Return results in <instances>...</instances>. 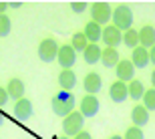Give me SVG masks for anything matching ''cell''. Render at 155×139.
Instances as JSON below:
<instances>
[{
	"instance_id": "cell-1",
	"label": "cell",
	"mask_w": 155,
	"mask_h": 139,
	"mask_svg": "<svg viewBox=\"0 0 155 139\" xmlns=\"http://www.w3.org/2000/svg\"><path fill=\"white\" fill-rule=\"evenodd\" d=\"M51 107H52V113H54V115H58V117L64 119L67 115H71V113L75 111L77 99H75V95H73L71 91H61V93H57V95L52 97Z\"/></svg>"
},
{
	"instance_id": "cell-2",
	"label": "cell",
	"mask_w": 155,
	"mask_h": 139,
	"mask_svg": "<svg viewBox=\"0 0 155 139\" xmlns=\"http://www.w3.org/2000/svg\"><path fill=\"white\" fill-rule=\"evenodd\" d=\"M111 18H113V26L115 28H119L121 32H127L133 24V10L127 4H121L113 10V16Z\"/></svg>"
},
{
	"instance_id": "cell-3",
	"label": "cell",
	"mask_w": 155,
	"mask_h": 139,
	"mask_svg": "<svg viewBox=\"0 0 155 139\" xmlns=\"http://www.w3.org/2000/svg\"><path fill=\"white\" fill-rule=\"evenodd\" d=\"M83 125H85V117L75 109L71 115H67L63 119V133L67 137H75V135H79L83 131Z\"/></svg>"
},
{
	"instance_id": "cell-4",
	"label": "cell",
	"mask_w": 155,
	"mask_h": 139,
	"mask_svg": "<svg viewBox=\"0 0 155 139\" xmlns=\"http://www.w3.org/2000/svg\"><path fill=\"white\" fill-rule=\"evenodd\" d=\"M57 55H58V42L54 38H42L38 45V58L42 63H52L57 61Z\"/></svg>"
},
{
	"instance_id": "cell-5",
	"label": "cell",
	"mask_w": 155,
	"mask_h": 139,
	"mask_svg": "<svg viewBox=\"0 0 155 139\" xmlns=\"http://www.w3.org/2000/svg\"><path fill=\"white\" fill-rule=\"evenodd\" d=\"M111 16H113V12H111V6L107 2H93L91 4V20L97 22L99 26L107 24Z\"/></svg>"
},
{
	"instance_id": "cell-6",
	"label": "cell",
	"mask_w": 155,
	"mask_h": 139,
	"mask_svg": "<svg viewBox=\"0 0 155 139\" xmlns=\"http://www.w3.org/2000/svg\"><path fill=\"white\" fill-rule=\"evenodd\" d=\"M57 63L61 65V71H69L73 69V65L77 63V52L71 45L58 46V55H57Z\"/></svg>"
},
{
	"instance_id": "cell-7",
	"label": "cell",
	"mask_w": 155,
	"mask_h": 139,
	"mask_svg": "<svg viewBox=\"0 0 155 139\" xmlns=\"http://www.w3.org/2000/svg\"><path fill=\"white\" fill-rule=\"evenodd\" d=\"M115 73H117V81L125 83V85L135 79V67H133V63L129 58H121L115 67Z\"/></svg>"
},
{
	"instance_id": "cell-8",
	"label": "cell",
	"mask_w": 155,
	"mask_h": 139,
	"mask_svg": "<svg viewBox=\"0 0 155 139\" xmlns=\"http://www.w3.org/2000/svg\"><path fill=\"white\" fill-rule=\"evenodd\" d=\"M99 107H101V103H99L97 95H85V97L81 99V107H79V113L83 117H95L99 113Z\"/></svg>"
},
{
	"instance_id": "cell-9",
	"label": "cell",
	"mask_w": 155,
	"mask_h": 139,
	"mask_svg": "<svg viewBox=\"0 0 155 139\" xmlns=\"http://www.w3.org/2000/svg\"><path fill=\"white\" fill-rule=\"evenodd\" d=\"M101 41L109 46V48H117L119 45H123V32H121L119 28H115L113 24L103 26V36H101Z\"/></svg>"
},
{
	"instance_id": "cell-10",
	"label": "cell",
	"mask_w": 155,
	"mask_h": 139,
	"mask_svg": "<svg viewBox=\"0 0 155 139\" xmlns=\"http://www.w3.org/2000/svg\"><path fill=\"white\" fill-rule=\"evenodd\" d=\"M101 87H103V79H101V75L99 73H87L85 75V81H83V89L87 91V95H97L99 91H101Z\"/></svg>"
},
{
	"instance_id": "cell-11",
	"label": "cell",
	"mask_w": 155,
	"mask_h": 139,
	"mask_svg": "<svg viewBox=\"0 0 155 139\" xmlns=\"http://www.w3.org/2000/svg\"><path fill=\"white\" fill-rule=\"evenodd\" d=\"M32 113H35V109H32V101L30 99H20V101L14 103V115H16V119L26 121V119L32 117Z\"/></svg>"
},
{
	"instance_id": "cell-12",
	"label": "cell",
	"mask_w": 155,
	"mask_h": 139,
	"mask_svg": "<svg viewBox=\"0 0 155 139\" xmlns=\"http://www.w3.org/2000/svg\"><path fill=\"white\" fill-rule=\"evenodd\" d=\"M133 63L135 69H145L147 65H149V51L143 48V46H137V48H133L131 51V58H129Z\"/></svg>"
},
{
	"instance_id": "cell-13",
	"label": "cell",
	"mask_w": 155,
	"mask_h": 139,
	"mask_svg": "<svg viewBox=\"0 0 155 139\" xmlns=\"http://www.w3.org/2000/svg\"><path fill=\"white\" fill-rule=\"evenodd\" d=\"M109 97H111V101H115V103H123V101L129 97V89H127L125 83L115 81L109 87Z\"/></svg>"
},
{
	"instance_id": "cell-14",
	"label": "cell",
	"mask_w": 155,
	"mask_h": 139,
	"mask_svg": "<svg viewBox=\"0 0 155 139\" xmlns=\"http://www.w3.org/2000/svg\"><path fill=\"white\" fill-rule=\"evenodd\" d=\"M153 45H155V26L145 24L143 28L139 30V46H143V48L149 51Z\"/></svg>"
},
{
	"instance_id": "cell-15",
	"label": "cell",
	"mask_w": 155,
	"mask_h": 139,
	"mask_svg": "<svg viewBox=\"0 0 155 139\" xmlns=\"http://www.w3.org/2000/svg\"><path fill=\"white\" fill-rule=\"evenodd\" d=\"M83 35L87 36V41L91 42V45H97V42L101 41V36H103V26H99L97 22L89 20V22L85 24V30H83Z\"/></svg>"
},
{
	"instance_id": "cell-16",
	"label": "cell",
	"mask_w": 155,
	"mask_h": 139,
	"mask_svg": "<svg viewBox=\"0 0 155 139\" xmlns=\"http://www.w3.org/2000/svg\"><path fill=\"white\" fill-rule=\"evenodd\" d=\"M131 121L135 127H145L149 123V111L145 109L143 105H135L131 111Z\"/></svg>"
},
{
	"instance_id": "cell-17",
	"label": "cell",
	"mask_w": 155,
	"mask_h": 139,
	"mask_svg": "<svg viewBox=\"0 0 155 139\" xmlns=\"http://www.w3.org/2000/svg\"><path fill=\"white\" fill-rule=\"evenodd\" d=\"M6 91H8V97L14 99V101H20V99H24V83L22 79H10L8 81V85H6Z\"/></svg>"
},
{
	"instance_id": "cell-18",
	"label": "cell",
	"mask_w": 155,
	"mask_h": 139,
	"mask_svg": "<svg viewBox=\"0 0 155 139\" xmlns=\"http://www.w3.org/2000/svg\"><path fill=\"white\" fill-rule=\"evenodd\" d=\"M119 61H121L119 51H117V48H109V46H105L103 52H101V63H103V67H107V69H115Z\"/></svg>"
},
{
	"instance_id": "cell-19",
	"label": "cell",
	"mask_w": 155,
	"mask_h": 139,
	"mask_svg": "<svg viewBox=\"0 0 155 139\" xmlns=\"http://www.w3.org/2000/svg\"><path fill=\"white\" fill-rule=\"evenodd\" d=\"M77 85V75L73 71H61V75H58V87L63 89V91H73Z\"/></svg>"
},
{
	"instance_id": "cell-20",
	"label": "cell",
	"mask_w": 155,
	"mask_h": 139,
	"mask_svg": "<svg viewBox=\"0 0 155 139\" xmlns=\"http://www.w3.org/2000/svg\"><path fill=\"white\" fill-rule=\"evenodd\" d=\"M101 52H103V48L99 45H91L89 42V46L85 48V52H83V58H85L87 65H95L101 61Z\"/></svg>"
},
{
	"instance_id": "cell-21",
	"label": "cell",
	"mask_w": 155,
	"mask_h": 139,
	"mask_svg": "<svg viewBox=\"0 0 155 139\" xmlns=\"http://www.w3.org/2000/svg\"><path fill=\"white\" fill-rule=\"evenodd\" d=\"M127 89H129V97H131V99H135V101L143 99V95H145V87H143V83H141V81L133 79V81L127 85Z\"/></svg>"
},
{
	"instance_id": "cell-22",
	"label": "cell",
	"mask_w": 155,
	"mask_h": 139,
	"mask_svg": "<svg viewBox=\"0 0 155 139\" xmlns=\"http://www.w3.org/2000/svg\"><path fill=\"white\" fill-rule=\"evenodd\" d=\"M123 45L127 46V48H137L139 46V30L135 28H129L127 32H123Z\"/></svg>"
},
{
	"instance_id": "cell-23",
	"label": "cell",
	"mask_w": 155,
	"mask_h": 139,
	"mask_svg": "<svg viewBox=\"0 0 155 139\" xmlns=\"http://www.w3.org/2000/svg\"><path fill=\"white\" fill-rule=\"evenodd\" d=\"M71 46L75 48V52H85V48L89 46V41L83 32H75L73 38H71Z\"/></svg>"
},
{
	"instance_id": "cell-24",
	"label": "cell",
	"mask_w": 155,
	"mask_h": 139,
	"mask_svg": "<svg viewBox=\"0 0 155 139\" xmlns=\"http://www.w3.org/2000/svg\"><path fill=\"white\" fill-rule=\"evenodd\" d=\"M143 107L147 111H155V89H145V95H143Z\"/></svg>"
},
{
	"instance_id": "cell-25",
	"label": "cell",
	"mask_w": 155,
	"mask_h": 139,
	"mask_svg": "<svg viewBox=\"0 0 155 139\" xmlns=\"http://www.w3.org/2000/svg\"><path fill=\"white\" fill-rule=\"evenodd\" d=\"M12 28V22L6 14H0V36H8Z\"/></svg>"
},
{
	"instance_id": "cell-26",
	"label": "cell",
	"mask_w": 155,
	"mask_h": 139,
	"mask_svg": "<svg viewBox=\"0 0 155 139\" xmlns=\"http://www.w3.org/2000/svg\"><path fill=\"white\" fill-rule=\"evenodd\" d=\"M123 139H145V135H143V129L141 127H129L125 131V135H123Z\"/></svg>"
},
{
	"instance_id": "cell-27",
	"label": "cell",
	"mask_w": 155,
	"mask_h": 139,
	"mask_svg": "<svg viewBox=\"0 0 155 139\" xmlns=\"http://www.w3.org/2000/svg\"><path fill=\"white\" fill-rule=\"evenodd\" d=\"M71 8H73V12L81 14V12H85V8H87V2H71Z\"/></svg>"
},
{
	"instance_id": "cell-28",
	"label": "cell",
	"mask_w": 155,
	"mask_h": 139,
	"mask_svg": "<svg viewBox=\"0 0 155 139\" xmlns=\"http://www.w3.org/2000/svg\"><path fill=\"white\" fill-rule=\"evenodd\" d=\"M8 99H10V97H8V91H6L4 87H0V107H4Z\"/></svg>"
},
{
	"instance_id": "cell-29",
	"label": "cell",
	"mask_w": 155,
	"mask_h": 139,
	"mask_svg": "<svg viewBox=\"0 0 155 139\" xmlns=\"http://www.w3.org/2000/svg\"><path fill=\"white\" fill-rule=\"evenodd\" d=\"M73 139H93V137H91V133H87V131H81V133L75 135Z\"/></svg>"
},
{
	"instance_id": "cell-30",
	"label": "cell",
	"mask_w": 155,
	"mask_h": 139,
	"mask_svg": "<svg viewBox=\"0 0 155 139\" xmlns=\"http://www.w3.org/2000/svg\"><path fill=\"white\" fill-rule=\"evenodd\" d=\"M149 63H153V65H155V45L149 48Z\"/></svg>"
},
{
	"instance_id": "cell-31",
	"label": "cell",
	"mask_w": 155,
	"mask_h": 139,
	"mask_svg": "<svg viewBox=\"0 0 155 139\" xmlns=\"http://www.w3.org/2000/svg\"><path fill=\"white\" fill-rule=\"evenodd\" d=\"M6 8H8V2H0V14H4Z\"/></svg>"
},
{
	"instance_id": "cell-32",
	"label": "cell",
	"mask_w": 155,
	"mask_h": 139,
	"mask_svg": "<svg viewBox=\"0 0 155 139\" xmlns=\"http://www.w3.org/2000/svg\"><path fill=\"white\" fill-rule=\"evenodd\" d=\"M8 8H20V2H10V4H8Z\"/></svg>"
},
{
	"instance_id": "cell-33",
	"label": "cell",
	"mask_w": 155,
	"mask_h": 139,
	"mask_svg": "<svg viewBox=\"0 0 155 139\" xmlns=\"http://www.w3.org/2000/svg\"><path fill=\"white\" fill-rule=\"evenodd\" d=\"M151 85H153V89H155V71L151 73Z\"/></svg>"
},
{
	"instance_id": "cell-34",
	"label": "cell",
	"mask_w": 155,
	"mask_h": 139,
	"mask_svg": "<svg viewBox=\"0 0 155 139\" xmlns=\"http://www.w3.org/2000/svg\"><path fill=\"white\" fill-rule=\"evenodd\" d=\"M4 123V115H2V111H0V125Z\"/></svg>"
},
{
	"instance_id": "cell-35",
	"label": "cell",
	"mask_w": 155,
	"mask_h": 139,
	"mask_svg": "<svg viewBox=\"0 0 155 139\" xmlns=\"http://www.w3.org/2000/svg\"><path fill=\"white\" fill-rule=\"evenodd\" d=\"M109 139H123V137H121V135H111Z\"/></svg>"
},
{
	"instance_id": "cell-36",
	"label": "cell",
	"mask_w": 155,
	"mask_h": 139,
	"mask_svg": "<svg viewBox=\"0 0 155 139\" xmlns=\"http://www.w3.org/2000/svg\"><path fill=\"white\" fill-rule=\"evenodd\" d=\"M63 139H71V137H67V135H64V137H63Z\"/></svg>"
}]
</instances>
